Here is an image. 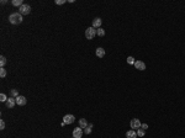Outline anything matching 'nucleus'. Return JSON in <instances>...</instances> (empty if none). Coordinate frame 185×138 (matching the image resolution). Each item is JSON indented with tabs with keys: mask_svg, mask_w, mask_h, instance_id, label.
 I'll list each match as a JSON object with an SVG mask.
<instances>
[{
	"mask_svg": "<svg viewBox=\"0 0 185 138\" xmlns=\"http://www.w3.org/2000/svg\"><path fill=\"white\" fill-rule=\"evenodd\" d=\"M6 76V69L0 68V78H5Z\"/></svg>",
	"mask_w": 185,
	"mask_h": 138,
	"instance_id": "19",
	"label": "nucleus"
},
{
	"mask_svg": "<svg viewBox=\"0 0 185 138\" xmlns=\"http://www.w3.org/2000/svg\"><path fill=\"white\" fill-rule=\"evenodd\" d=\"M74 121H75V116L74 115H65L63 117V122L65 125H70V123H73Z\"/></svg>",
	"mask_w": 185,
	"mask_h": 138,
	"instance_id": "6",
	"label": "nucleus"
},
{
	"mask_svg": "<svg viewBox=\"0 0 185 138\" xmlns=\"http://www.w3.org/2000/svg\"><path fill=\"white\" fill-rule=\"evenodd\" d=\"M91 129H92V125L91 123H89L88 127L84 128V133H85V134H90V133H91Z\"/></svg>",
	"mask_w": 185,
	"mask_h": 138,
	"instance_id": "15",
	"label": "nucleus"
},
{
	"mask_svg": "<svg viewBox=\"0 0 185 138\" xmlns=\"http://www.w3.org/2000/svg\"><path fill=\"white\" fill-rule=\"evenodd\" d=\"M5 64H6V58H5L4 55H1V57H0V65H1V68H4Z\"/></svg>",
	"mask_w": 185,
	"mask_h": 138,
	"instance_id": "17",
	"label": "nucleus"
},
{
	"mask_svg": "<svg viewBox=\"0 0 185 138\" xmlns=\"http://www.w3.org/2000/svg\"><path fill=\"white\" fill-rule=\"evenodd\" d=\"M10 94H11V97H17V96H18L17 90H15V89H12V90L10 91Z\"/></svg>",
	"mask_w": 185,
	"mask_h": 138,
	"instance_id": "20",
	"label": "nucleus"
},
{
	"mask_svg": "<svg viewBox=\"0 0 185 138\" xmlns=\"http://www.w3.org/2000/svg\"><path fill=\"white\" fill-rule=\"evenodd\" d=\"M137 132L135 131V129H130L126 132V138H137Z\"/></svg>",
	"mask_w": 185,
	"mask_h": 138,
	"instance_id": "11",
	"label": "nucleus"
},
{
	"mask_svg": "<svg viewBox=\"0 0 185 138\" xmlns=\"http://www.w3.org/2000/svg\"><path fill=\"white\" fill-rule=\"evenodd\" d=\"M96 35H98V36H100V37H102L104 36V35H105V30H104V28H98V30H96Z\"/></svg>",
	"mask_w": 185,
	"mask_h": 138,
	"instance_id": "16",
	"label": "nucleus"
},
{
	"mask_svg": "<svg viewBox=\"0 0 185 138\" xmlns=\"http://www.w3.org/2000/svg\"><path fill=\"white\" fill-rule=\"evenodd\" d=\"M95 54H96V57H99V58H102V57L105 55V49H104L102 47H99V48H96V51H95Z\"/></svg>",
	"mask_w": 185,
	"mask_h": 138,
	"instance_id": "12",
	"label": "nucleus"
},
{
	"mask_svg": "<svg viewBox=\"0 0 185 138\" xmlns=\"http://www.w3.org/2000/svg\"><path fill=\"white\" fill-rule=\"evenodd\" d=\"M15 99H16V105H18V106H25L26 102H27V99L25 96H21V95H18Z\"/></svg>",
	"mask_w": 185,
	"mask_h": 138,
	"instance_id": "5",
	"label": "nucleus"
},
{
	"mask_svg": "<svg viewBox=\"0 0 185 138\" xmlns=\"http://www.w3.org/2000/svg\"><path fill=\"white\" fill-rule=\"evenodd\" d=\"M9 21L12 25H18L22 22V15L20 12H12L9 15Z\"/></svg>",
	"mask_w": 185,
	"mask_h": 138,
	"instance_id": "1",
	"label": "nucleus"
},
{
	"mask_svg": "<svg viewBox=\"0 0 185 138\" xmlns=\"http://www.w3.org/2000/svg\"><path fill=\"white\" fill-rule=\"evenodd\" d=\"M5 128V122H4V120L0 121V129H4Z\"/></svg>",
	"mask_w": 185,
	"mask_h": 138,
	"instance_id": "24",
	"label": "nucleus"
},
{
	"mask_svg": "<svg viewBox=\"0 0 185 138\" xmlns=\"http://www.w3.org/2000/svg\"><path fill=\"white\" fill-rule=\"evenodd\" d=\"M8 99H9V97H8L5 94H0V101L1 102H6L8 101Z\"/></svg>",
	"mask_w": 185,
	"mask_h": 138,
	"instance_id": "18",
	"label": "nucleus"
},
{
	"mask_svg": "<svg viewBox=\"0 0 185 138\" xmlns=\"http://www.w3.org/2000/svg\"><path fill=\"white\" fill-rule=\"evenodd\" d=\"M54 3L56 5H63V4H65V0H56Z\"/></svg>",
	"mask_w": 185,
	"mask_h": 138,
	"instance_id": "23",
	"label": "nucleus"
},
{
	"mask_svg": "<svg viewBox=\"0 0 185 138\" xmlns=\"http://www.w3.org/2000/svg\"><path fill=\"white\" fill-rule=\"evenodd\" d=\"M101 24H102V21L100 17H95L92 20V27L95 28V30H98V28L101 27Z\"/></svg>",
	"mask_w": 185,
	"mask_h": 138,
	"instance_id": "8",
	"label": "nucleus"
},
{
	"mask_svg": "<svg viewBox=\"0 0 185 138\" xmlns=\"http://www.w3.org/2000/svg\"><path fill=\"white\" fill-rule=\"evenodd\" d=\"M96 36V30L92 27H88L85 30V37H86V40H92L94 37Z\"/></svg>",
	"mask_w": 185,
	"mask_h": 138,
	"instance_id": "2",
	"label": "nucleus"
},
{
	"mask_svg": "<svg viewBox=\"0 0 185 138\" xmlns=\"http://www.w3.org/2000/svg\"><path fill=\"white\" fill-rule=\"evenodd\" d=\"M5 104H6V107H8V109H12V107L16 105V99H15V97H9L8 101L5 102Z\"/></svg>",
	"mask_w": 185,
	"mask_h": 138,
	"instance_id": "9",
	"label": "nucleus"
},
{
	"mask_svg": "<svg viewBox=\"0 0 185 138\" xmlns=\"http://www.w3.org/2000/svg\"><path fill=\"white\" fill-rule=\"evenodd\" d=\"M133 65H135L136 69H138V70H144V69H146V63H143L142 61H136Z\"/></svg>",
	"mask_w": 185,
	"mask_h": 138,
	"instance_id": "10",
	"label": "nucleus"
},
{
	"mask_svg": "<svg viewBox=\"0 0 185 138\" xmlns=\"http://www.w3.org/2000/svg\"><path fill=\"white\" fill-rule=\"evenodd\" d=\"M18 12H20L21 15H28V14L31 12V6H30V5H26V4H24L22 6L18 8Z\"/></svg>",
	"mask_w": 185,
	"mask_h": 138,
	"instance_id": "3",
	"label": "nucleus"
},
{
	"mask_svg": "<svg viewBox=\"0 0 185 138\" xmlns=\"http://www.w3.org/2000/svg\"><path fill=\"white\" fill-rule=\"evenodd\" d=\"M88 125H89V123H88V121L85 120V119H80V120H79V127H80V128H86Z\"/></svg>",
	"mask_w": 185,
	"mask_h": 138,
	"instance_id": "13",
	"label": "nucleus"
},
{
	"mask_svg": "<svg viewBox=\"0 0 185 138\" xmlns=\"http://www.w3.org/2000/svg\"><path fill=\"white\" fill-rule=\"evenodd\" d=\"M141 128H142V129H144V131H146V129L148 128V125H147V123H142V125H141Z\"/></svg>",
	"mask_w": 185,
	"mask_h": 138,
	"instance_id": "25",
	"label": "nucleus"
},
{
	"mask_svg": "<svg viewBox=\"0 0 185 138\" xmlns=\"http://www.w3.org/2000/svg\"><path fill=\"white\" fill-rule=\"evenodd\" d=\"M137 136H138V137H143V136H144V129H142V128L137 129Z\"/></svg>",
	"mask_w": 185,
	"mask_h": 138,
	"instance_id": "21",
	"label": "nucleus"
},
{
	"mask_svg": "<svg viewBox=\"0 0 185 138\" xmlns=\"http://www.w3.org/2000/svg\"><path fill=\"white\" fill-rule=\"evenodd\" d=\"M11 4H12L14 6H18V8L24 5V3H22V0H12V1H11Z\"/></svg>",
	"mask_w": 185,
	"mask_h": 138,
	"instance_id": "14",
	"label": "nucleus"
},
{
	"mask_svg": "<svg viewBox=\"0 0 185 138\" xmlns=\"http://www.w3.org/2000/svg\"><path fill=\"white\" fill-rule=\"evenodd\" d=\"M82 136H83V128L77 127L73 129V138H82Z\"/></svg>",
	"mask_w": 185,
	"mask_h": 138,
	"instance_id": "7",
	"label": "nucleus"
},
{
	"mask_svg": "<svg viewBox=\"0 0 185 138\" xmlns=\"http://www.w3.org/2000/svg\"><path fill=\"white\" fill-rule=\"evenodd\" d=\"M141 125H142V123H141V121H139L138 119H132L131 122H130L131 128L135 129V131H136V129H138V128H141Z\"/></svg>",
	"mask_w": 185,
	"mask_h": 138,
	"instance_id": "4",
	"label": "nucleus"
},
{
	"mask_svg": "<svg viewBox=\"0 0 185 138\" xmlns=\"http://www.w3.org/2000/svg\"><path fill=\"white\" fill-rule=\"evenodd\" d=\"M135 62H136V61H135L133 57H128V58H127V63H128V64H135Z\"/></svg>",
	"mask_w": 185,
	"mask_h": 138,
	"instance_id": "22",
	"label": "nucleus"
}]
</instances>
